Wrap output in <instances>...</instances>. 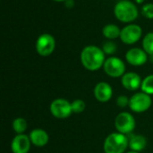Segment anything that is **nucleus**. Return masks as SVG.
<instances>
[{"instance_id": "dca6fc26", "label": "nucleus", "mask_w": 153, "mask_h": 153, "mask_svg": "<svg viewBox=\"0 0 153 153\" xmlns=\"http://www.w3.org/2000/svg\"><path fill=\"white\" fill-rule=\"evenodd\" d=\"M102 33L105 38L109 39H114L120 37L121 30L118 28V26L115 24H108L104 26L102 30Z\"/></svg>"}, {"instance_id": "6e6552de", "label": "nucleus", "mask_w": 153, "mask_h": 153, "mask_svg": "<svg viewBox=\"0 0 153 153\" xmlns=\"http://www.w3.org/2000/svg\"><path fill=\"white\" fill-rule=\"evenodd\" d=\"M56 48V40L54 37L48 33L41 34L36 41V50L41 56H50Z\"/></svg>"}, {"instance_id": "7ed1b4c3", "label": "nucleus", "mask_w": 153, "mask_h": 153, "mask_svg": "<svg viewBox=\"0 0 153 153\" xmlns=\"http://www.w3.org/2000/svg\"><path fill=\"white\" fill-rule=\"evenodd\" d=\"M114 13L120 22H132L138 17V9L133 2L122 0L115 5Z\"/></svg>"}, {"instance_id": "9d476101", "label": "nucleus", "mask_w": 153, "mask_h": 153, "mask_svg": "<svg viewBox=\"0 0 153 153\" xmlns=\"http://www.w3.org/2000/svg\"><path fill=\"white\" fill-rule=\"evenodd\" d=\"M30 136L24 134H17L11 143V150L13 153H28L30 150Z\"/></svg>"}, {"instance_id": "39448f33", "label": "nucleus", "mask_w": 153, "mask_h": 153, "mask_svg": "<svg viewBox=\"0 0 153 153\" xmlns=\"http://www.w3.org/2000/svg\"><path fill=\"white\" fill-rule=\"evenodd\" d=\"M152 103L151 95L144 92H137L130 98L129 108L135 113H143L147 111Z\"/></svg>"}, {"instance_id": "412c9836", "label": "nucleus", "mask_w": 153, "mask_h": 153, "mask_svg": "<svg viewBox=\"0 0 153 153\" xmlns=\"http://www.w3.org/2000/svg\"><path fill=\"white\" fill-rule=\"evenodd\" d=\"M117 47L116 43H114L112 41H108V42L104 43L102 50L104 51L105 54L112 55V54H114L117 51Z\"/></svg>"}, {"instance_id": "f03ea898", "label": "nucleus", "mask_w": 153, "mask_h": 153, "mask_svg": "<svg viewBox=\"0 0 153 153\" xmlns=\"http://www.w3.org/2000/svg\"><path fill=\"white\" fill-rule=\"evenodd\" d=\"M129 147V139L126 134L113 133L107 136L103 149L105 153H125Z\"/></svg>"}, {"instance_id": "2eb2a0df", "label": "nucleus", "mask_w": 153, "mask_h": 153, "mask_svg": "<svg viewBox=\"0 0 153 153\" xmlns=\"http://www.w3.org/2000/svg\"><path fill=\"white\" fill-rule=\"evenodd\" d=\"M147 146V140L143 135H134L129 140V148L131 151L140 152Z\"/></svg>"}, {"instance_id": "4468645a", "label": "nucleus", "mask_w": 153, "mask_h": 153, "mask_svg": "<svg viewBox=\"0 0 153 153\" xmlns=\"http://www.w3.org/2000/svg\"><path fill=\"white\" fill-rule=\"evenodd\" d=\"M30 139L31 143L36 147H44L48 143L49 136L48 134L40 128L33 129L30 133Z\"/></svg>"}, {"instance_id": "a878e982", "label": "nucleus", "mask_w": 153, "mask_h": 153, "mask_svg": "<svg viewBox=\"0 0 153 153\" xmlns=\"http://www.w3.org/2000/svg\"><path fill=\"white\" fill-rule=\"evenodd\" d=\"M126 153H139V152H134V151H131V152H126Z\"/></svg>"}, {"instance_id": "aec40b11", "label": "nucleus", "mask_w": 153, "mask_h": 153, "mask_svg": "<svg viewBox=\"0 0 153 153\" xmlns=\"http://www.w3.org/2000/svg\"><path fill=\"white\" fill-rule=\"evenodd\" d=\"M71 104H72L73 113L80 114V113H82L86 108V103L82 100H75Z\"/></svg>"}, {"instance_id": "f257e3e1", "label": "nucleus", "mask_w": 153, "mask_h": 153, "mask_svg": "<svg viewBox=\"0 0 153 153\" xmlns=\"http://www.w3.org/2000/svg\"><path fill=\"white\" fill-rule=\"evenodd\" d=\"M105 53L96 46H87L81 53V62L84 68L89 71L100 69L105 63Z\"/></svg>"}, {"instance_id": "1a4fd4ad", "label": "nucleus", "mask_w": 153, "mask_h": 153, "mask_svg": "<svg viewBox=\"0 0 153 153\" xmlns=\"http://www.w3.org/2000/svg\"><path fill=\"white\" fill-rule=\"evenodd\" d=\"M142 28L137 24H129L121 30L120 39L127 45L134 44L142 37Z\"/></svg>"}, {"instance_id": "20e7f679", "label": "nucleus", "mask_w": 153, "mask_h": 153, "mask_svg": "<svg viewBox=\"0 0 153 153\" xmlns=\"http://www.w3.org/2000/svg\"><path fill=\"white\" fill-rule=\"evenodd\" d=\"M136 126V122L132 114L121 112L115 118V127L117 131L123 134H131Z\"/></svg>"}, {"instance_id": "ddd939ff", "label": "nucleus", "mask_w": 153, "mask_h": 153, "mask_svg": "<svg viewBox=\"0 0 153 153\" xmlns=\"http://www.w3.org/2000/svg\"><path fill=\"white\" fill-rule=\"evenodd\" d=\"M142 79L140 75L134 72L126 73L121 79V83L125 89L134 91L141 88L142 86Z\"/></svg>"}, {"instance_id": "9b49d317", "label": "nucleus", "mask_w": 153, "mask_h": 153, "mask_svg": "<svg viewBox=\"0 0 153 153\" xmlns=\"http://www.w3.org/2000/svg\"><path fill=\"white\" fill-rule=\"evenodd\" d=\"M126 61L134 66H141L148 60V54L141 48H134L129 49L126 54Z\"/></svg>"}, {"instance_id": "4be33fe9", "label": "nucleus", "mask_w": 153, "mask_h": 153, "mask_svg": "<svg viewBox=\"0 0 153 153\" xmlns=\"http://www.w3.org/2000/svg\"><path fill=\"white\" fill-rule=\"evenodd\" d=\"M142 13L148 19H153V4H146L142 8Z\"/></svg>"}, {"instance_id": "5701e85b", "label": "nucleus", "mask_w": 153, "mask_h": 153, "mask_svg": "<svg viewBox=\"0 0 153 153\" xmlns=\"http://www.w3.org/2000/svg\"><path fill=\"white\" fill-rule=\"evenodd\" d=\"M129 102H130V99H128L125 95H120L117 99V104L119 108H126L129 106Z\"/></svg>"}, {"instance_id": "0eeeda50", "label": "nucleus", "mask_w": 153, "mask_h": 153, "mask_svg": "<svg viewBox=\"0 0 153 153\" xmlns=\"http://www.w3.org/2000/svg\"><path fill=\"white\" fill-rule=\"evenodd\" d=\"M105 73L113 78L122 77L126 72V65L125 63L118 57L111 56L106 59L103 65Z\"/></svg>"}, {"instance_id": "f3484780", "label": "nucleus", "mask_w": 153, "mask_h": 153, "mask_svg": "<svg viewBox=\"0 0 153 153\" xmlns=\"http://www.w3.org/2000/svg\"><path fill=\"white\" fill-rule=\"evenodd\" d=\"M13 129L17 134H24L28 128V123L23 117H17L13 121Z\"/></svg>"}, {"instance_id": "6ab92c4d", "label": "nucleus", "mask_w": 153, "mask_h": 153, "mask_svg": "<svg viewBox=\"0 0 153 153\" xmlns=\"http://www.w3.org/2000/svg\"><path fill=\"white\" fill-rule=\"evenodd\" d=\"M141 90L146 94L153 95V74L148 75L143 79V81L142 82Z\"/></svg>"}, {"instance_id": "b1692460", "label": "nucleus", "mask_w": 153, "mask_h": 153, "mask_svg": "<svg viewBox=\"0 0 153 153\" xmlns=\"http://www.w3.org/2000/svg\"><path fill=\"white\" fill-rule=\"evenodd\" d=\"M144 1H145V0H135V2H136L137 4H143V3Z\"/></svg>"}, {"instance_id": "393cba45", "label": "nucleus", "mask_w": 153, "mask_h": 153, "mask_svg": "<svg viewBox=\"0 0 153 153\" xmlns=\"http://www.w3.org/2000/svg\"><path fill=\"white\" fill-rule=\"evenodd\" d=\"M54 1H56V2H65L66 0H54Z\"/></svg>"}, {"instance_id": "f8f14e48", "label": "nucleus", "mask_w": 153, "mask_h": 153, "mask_svg": "<svg viewBox=\"0 0 153 153\" xmlns=\"http://www.w3.org/2000/svg\"><path fill=\"white\" fill-rule=\"evenodd\" d=\"M93 92L96 100L102 103L109 101L113 95V90L111 86L105 82H100L97 83Z\"/></svg>"}, {"instance_id": "a211bd4d", "label": "nucleus", "mask_w": 153, "mask_h": 153, "mask_svg": "<svg viewBox=\"0 0 153 153\" xmlns=\"http://www.w3.org/2000/svg\"><path fill=\"white\" fill-rule=\"evenodd\" d=\"M143 50L150 56L153 55V32H149L146 34L143 40Z\"/></svg>"}, {"instance_id": "423d86ee", "label": "nucleus", "mask_w": 153, "mask_h": 153, "mask_svg": "<svg viewBox=\"0 0 153 153\" xmlns=\"http://www.w3.org/2000/svg\"><path fill=\"white\" fill-rule=\"evenodd\" d=\"M50 112L56 118L65 119L73 113L72 104L65 99H56L50 104Z\"/></svg>"}]
</instances>
